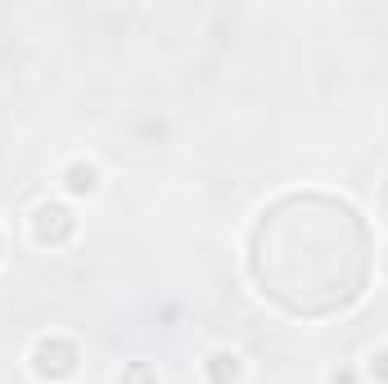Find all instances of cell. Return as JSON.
<instances>
[{
    "label": "cell",
    "mask_w": 388,
    "mask_h": 384,
    "mask_svg": "<svg viewBox=\"0 0 388 384\" xmlns=\"http://www.w3.org/2000/svg\"><path fill=\"white\" fill-rule=\"evenodd\" d=\"M68 186L82 195V190H95V167H73L68 172Z\"/></svg>",
    "instance_id": "cell-1"
},
{
    "label": "cell",
    "mask_w": 388,
    "mask_h": 384,
    "mask_svg": "<svg viewBox=\"0 0 388 384\" xmlns=\"http://www.w3.org/2000/svg\"><path fill=\"white\" fill-rule=\"evenodd\" d=\"M226 362H235V357H226V352H217V357H213V375L221 384H226ZM235 371H239V366H230V375H235Z\"/></svg>",
    "instance_id": "cell-2"
}]
</instances>
